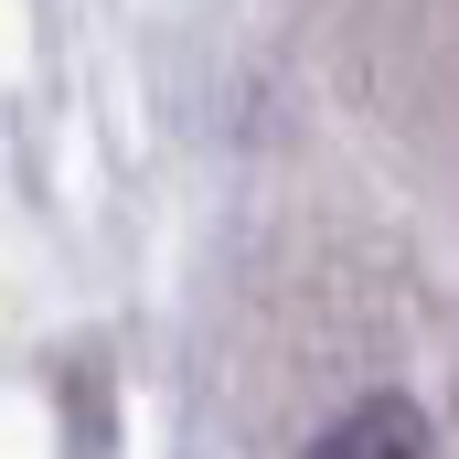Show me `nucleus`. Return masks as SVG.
<instances>
[{
	"label": "nucleus",
	"mask_w": 459,
	"mask_h": 459,
	"mask_svg": "<svg viewBox=\"0 0 459 459\" xmlns=\"http://www.w3.org/2000/svg\"><path fill=\"white\" fill-rule=\"evenodd\" d=\"M299 459H428V417L406 395H363L352 417H332Z\"/></svg>",
	"instance_id": "nucleus-1"
}]
</instances>
